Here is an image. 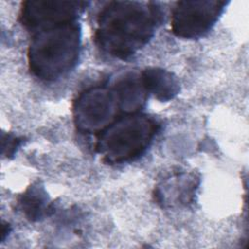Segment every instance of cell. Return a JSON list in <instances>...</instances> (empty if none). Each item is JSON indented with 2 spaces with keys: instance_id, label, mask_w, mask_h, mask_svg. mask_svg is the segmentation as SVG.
Masks as SVG:
<instances>
[{
  "instance_id": "1",
  "label": "cell",
  "mask_w": 249,
  "mask_h": 249,
  "mask_svg": "<svg viewBox=\"0 0 249 249\" xmlns=\"http://www.w3.org/2000/svg\"><path fill=\"white\" fill-rule=\"evenodd\" d=\"M160 19L153 2H109L97 16L95 44L108 55L126 59L151 40Z\"/></svg>"
},
{
  "instance_id": "8",
  "label": "cell",
  "mask_w": 249,
  "mask_h": 249,
  "mask_svg": "<svg viewBox=\"0 0 249 249\" xmlns=\"http://www.w3.org/2000/svg\"><path fill=\"white\" fill-rule=\"evenodd\" d=\"M119 98L121 110L125 114L139 113L143 108L148 92L144 88L140 73L128 72L119 77L113 87Z\"/></svg>"
},
{
  "instance_id": "11",
  "label": "cell",
  "mask_w": 249,
  "mask_h": 249,
  "mask_svg": "<svg viewBox=\"0 0 249 249\" xmlns=\"http://www.w3.org/2000/svg\"><path fill=\"white\" fill-rule=\"evenodd\" d=\"M23 138L13 133H2V156L11 158L21 145Z\"/></svg>"
},
{
  "instance_id": "4",
  "label": "cell",
  "mask_w": 249,
  "mask_h": 249,
  "mask_svg": "<svg viewBox=\"0 0 249 249\" xmlns=\"http://www.w3.org/2000/svg\"><path fill=\"white\" fill-rule=\"evenodd\" d=\"M121 110L113 88L95 86L83 90L72 106L73 120L83 133H99L110 125Z\"/></svg>"
},
{
  "instance_id": "2",
  "label": "cell",
  "mask_w": 249,
  "mask_h": 249,
  "mask_svg": "<svg viewBox=\"0 0 249 249\" xmlns=\"http://www.w3.org/2000/svg\"><path fill=\"white\" fill-rule=\"evenodd\" d=\"M80 53L78 22L58 24L33 33L27 49L28 68L42 81H55L76 66Z\"/></svg>"
},
{
  "instance_id": "12",
  "label": "cell",
  "mask_w": 249,
  "mask_h": 249,
  "mask_svg": "<svg viewBox=\"0 0 249 249\" xmlns=\"http://www.w3.org/2000/svg\"><path fill=\"white\" fill-rule=\"evenodd\" d=\"M10 231V226L8 223H2V229H1V241H3L7 234H9Z\"/></svg>"
},
{
  "instance_id": "10",
  "label": "cell",
  "mask_w": 249,
  "mask_h": 249,
  "mask_svg": "<svg viewBox=\"0 0 249 249\" xmlns=\"http://www.w3.org/2000/svg\"><path fill=\"white\" fill-rule=\"evenodd\" d=\"M18 207L24 217L31 221H40L53 210L49 196L43 185L36 183L29 186L18 198Z\"/></svg>"
},
{
  "instance_id": "9",
  "label": "cell",
  "mask_w": 249,
  "mask_h": 249,
  "mask_svg": "<svg viewBox=\"0 0 249 249\" xmlns=\"http://www.w3.org/2000/svg\"><path fill=\"white\" fill-rule=\"evenodd\" d=\"M142 83L148 94L161 102L173 99L180 91V83L177 77L162 68L149 67L140 73Z\"/></svg>"
},
{
  "instance_id": "3",
  "label": "cell",
  "mask_w": 249,
  "mask_h": 249,
  "mask_svg": "<svg viewBox=\"0 0 249 249\" xmlns=\"http://www.w3.org/2000/svg\"><path fill=\"white\" fill-rule=\"evenodd\" d=\"M159 127L148 115L125 114L97 134L96 151L110 164L134 160L150 146Z\"/></svg>"
},
{
  "instance_id": "7",
  "label": "cell",
  "mask_w": 249,
  "mask_h": 249,
  "mask_svg": "<svg viewBox=\"0 0 249 249\" xmlns=\"http://www.w3.org/2000/svg\"><path fill=\"white\" fill-rule=\"evenodd\" d=\"M199 178L194 172H178L168 176L157 186L155 196L162 206L188 205L194 200Z\"/></svg>"
},
{
  "instance_id": "6",
  "label": "cell",
  "mask_w": 249,
  "mask_h": 249,
  "mask_svg": "<svg viewBox=\"0 0 249 249\" xmlns=\"http://www.w3.org/2000/svg\"><path fill=\"white\" fill-rule=\"evenodd\" d=\"M87 3L81 1H25L19 13L20 23L33 33L58 24L77 21Z\"/></svg>"
},
{
  "instance_id": "5",
  "label": "cell",
  "mask_w": 249,
  "mask_h": 249,
  "mask_svg": "<svg viewBox=\"0 0 249 249\" xmlns=\"http://www.w3.org/2000/svg\"><path fill=\"white\" fill-rule=\"evenodd\" d=\"M227 4L217 0L177 2L171 13V30L183 39H198L211 30Z\"/></svg>"
}]
</instances>
